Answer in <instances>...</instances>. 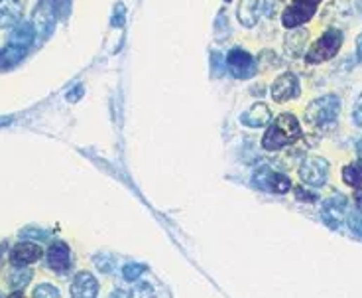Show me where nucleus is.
<instances>
[{"mask_svg": "<svg viewBox=\"0 0 362 298\" xmlns=\"http://www.w3.org/2000/svg\"><path fill=\"white\" fill-rule=\"evenodd\" d=\"M299 137H302V125L297 117L292 113H282L266 130L262 147L274 152V150H282L287 144L295 142Z\"/></svg>", "mask_w": 362, "mask_h": 298, "instance_id": "nucleus-1", "label": "nucleus"}, {"mask_svg": "<svg viewBox=\"0 0 362 298\" xmlns=\"http://www.w3.org/2000/svg\"><path fill=\"white\" fill-rule=\"evenodd\" d=\"M339 113H341V99L337 95H323L307 105L304 119L311 127H325V125H333Z\"/></svg>", "mask_w": 362, "mask_h": 298, "instance_id": "nucleus-2", "label": "nucleus"}, {"mask_svg": "<svg viewBox=\"0 0 362 298\" xmlns=\"http://www.w3.org/2000/svg\"><path fill=\"white\" fill-rule=\"evenodd\" d=\"M343 30H339V28H329V30H325L315 44L309 48V51L305 54V61L307 63H323V61H329L333 60L335 56L339 54L341 50V46H343Z\"/></svg>", "mask_w": 362, "mask_h": 298, "instance_id": "nucleus-3", "label": "nucleus"}, {"mask_svg": "<svg viewBox=\"0 0 362 298\" xmlns=\"http://www.w3.org/2000/svg\"><path fill=\"white\" fill-rule=\"evenodd\" d=\"M319 4H321V0H294L292 6H287L282 14V24L290 30L304 26L305 22L313 18Z\"/></svg>", "mask_w": 362, "mask_h": 298, "instance_id": "nucleus-4", "label": "nucleus"}, {"mask_svg": "<svg viewBox=\"0 0 362 298\" xmlns=\"http://www.w3.org/2000/svg\"><path fill=\"white\" fill-rule=\"evenodd\" d=\"M299 178L307 186L321 188L329 178V162L323 156H307L299 164Z\"/></svg>", "mask_w": 362, "mask_h": 298, "instance_id": "nucleus-5", "label": "nucleus"}, {"mask_svg": "<svg viewBox=\"0 0 362 298\" xmlns=\"http://www.w3.org/2000/svg\"><path fill=\"white\" fill-rule=\"evenodd\" d=\"M225 61L226 70L231 71L236 80H250V77H254L256 70H258L254 58L248 51L240 50V48H235L233 51H228Z\"/></svg>", "mask_w": 362, "mask_h": 298, "instance_id": "nucleus-6", "label": "nucleus"}, {"mask_svg": "<svg viewBox=\"0 0 362 298\" xmlns=\"http://www.w3.org/2000/svg\"><path fill=\"white\" fill-rule=\"evenodd\" d=\"M252 182H254V186H258V188L270 190L274 194H285V192H290V188H292V182H290L287 176L280 174V172H274V170L270 168L256 170Z\"/></svg>", "mask_w": 362, "mask_h": 298, "instance_id": "nucleus-7", "label": "nucleus"}, {"mask_svg": "<svg viewBox=\"0 0 362 298\" xmlns=\"http://www.w3.org/2000/svg\"><path fill=\"white\" fill-rule=\"evenodd\" d=\"M299 80H297V75L295 73H282L280 77H276V81L272 83V99L276 103H285V101L290 99H295V97H299Z\"/></svg>", "mask_w": 362, "mask_h": 298, "instance_id": "nucleus-8", "label": "nucleus"}, {"mask_svg": "<svg viewBox=\"0 0 362 298\" xmlns=\"http://www.w3.org/2000/svg\"><path fill=\"white\" fill-rule=\"evenodd\" d=\"M98 283L89 271H81L71 283V298H97Z\"/></svg>", "mask_w": 362, "mask_h": 298, "instance_id": "nucleus-9", "label": "nucleus"}, {"mask_svg": "<svg viewBox=\"0 0 362 298\" xmlns=\"http://www.w3.org/2000/svg\"><path fill=\"white\" fill-rule=\"evenodd\" d=\"M272 120V111L268 109L266 103H254L250 109H246L243 115H240V123L248 127V129H260V127H266L268 123Z\"/></svg>", "mask_w": 362, "mask_h": 298, "instance_id": "nucleus-10", "label": "nucleus"}, {"mask_svg": "<svg viewBox=\"0 0 362 298\" xmlns=\"http://www.w3.org/2000/svg\"><path fill=\"white\" fill-rule=\"evenodd\" d=\"M24 0H0V30L20 24Z\"/></svg>", "mask_w": 362, "mask_h": 298, "instance_id": "nucleus-11", "label": "nucleus"}, {"mask_svg": "<svg viewBox=\"0 0 362 298\" xmlns=\"http://www.w3.org/2000/svg\"><path fill=\"white\" fill-rule=\"evenodd\" d=\"M48 265L56 273H65L71 265V251L63 241H56L48 249Z\"/></svg>", "mask_w": 362, "mask_h": 298, "instance_id": "nucleus-12", "label": "nucleus"}, {"mask_svg": "<svg viewBox=\"0 0 362 298\" xmlns=\"http://www.w3.org/2000/svg\"><path fill=\"white\" fill-rule=\"evenodd\" d=\"M41 247L36 245V243H30V241H24V243H18L16 247L12 249V253H10V261L14 263V265H30V263H36L41 259Z\"/></svg>", "mask_w": 362, "mask_h": 298, "instance_id": "nucleus-13", "label": "nucleus"}, {"mask_svg": "<svg viewBox=\"0 0 362 298\" xmlns=\"http://www.w3.org/2000/svg\"><path fill=\"white\" fill-rule=\"evenodd\" d=\"M34 38H36V28L32 22H20L14 26V30L10 32L8 44L10 46H16V48H22V50H30V46L34 44Z\"/></svg>", "mask_w": 362, "mask_h": 298, "instance_id": "nucleus-14", "label": "nucleus"}, {"mask_svg": "<svg viewBox=\"0 0 362 298\" xmlns=\"http://www.w3.org/2000/svg\"><path fill=\"white\" fill-rule=\"evenodd\" d=\"M307 42H309V32L305 30V28H294V30L287 32L284 40L287 56H290V58H299V56H304Z\"/></svg>", "mask_w": 362, "mask_h": 298, "instance_id": "nucleus-15", "label": "nucleus"}, {"mask_svg": "<svg viewBox=\"0 0 362 298\" xmlns=\"http://www.w3.org/2000/svg\"><path fill=\"white\" fill-rule=\"evenodd\" d=\"M56 24V11H53V4L51 0H44L41 6L36 11V32H44V34H49L51 28Z\"/></svg>", "mask_w": 362, "mask_h": 298, "instance_id": "nucleus-16", "label": "nucleus"}, {"mask_svg": "<svg viewBox=\"0 0 362 298\" xmlns=\"http://www.w3.org/2000/svg\"><path fill=\"white\" fill-rule=\"evenodd\" d=\"M258 8H260V0H240L236 14L245 28H254L258 24Z\"/></svg>", "mask_w": 362, "mask_h": 298, "instance_id": "nucleus-17", "label": "nucleus"}, {"mask_svg": "<svg viewBox=\"0 0 362 298\" xmlns=\"http://www.w3.org/2000/svg\"><path fill=\"white\" fill-rule=\"evenodd\" d=\"M26 54H28V50H22L16 46H10V44L0 48V71H8L16 68L20 61L26 58Z\"/></svg>", "mask_w": 362, "mask_h": 298, "instance_id": "nucleus-18", "label": "nucleus"}, {"mask_svg": "<svg viewBox=\"0 0 362 298\" xmlns=\"http://www.w3.org/2000/svg\"><path fill=\"white\" fill-rule=\"evenodd\" d=\"M343 182L349 184L351 188L362 190V159L356 160V162H351L349 166H344Z\"/></svg>", "mask_w": 362, "mask_h": 298, "instance_id": "nucleus-19", "label": "nucleus"}, {"mask_svg": "<svg viewBox=\"0 0 362 298\" xmlns=\"http://www.w3.org/2000/svg\"><path fill=\"white\" fill-rule=\"evenodd\" d=\"M128 298H156V292L150 283H136L134 288L128 292Z\"/></svg>", "mask_w": 362, "mask_h": 298, "instance_id": "nucleus-20", "label": "nucleus"}, {"mask_svg": "<svg viewBox=\"0 0 362 298\" xmlns=\"http://www.w3.org/2000/svg\"><path fill=\"white\" fill-rule=\"evenodd\" d=\"M144 271H146L144 265L130 263V265H127V267H122V277L127 278V280H130V283H136L138 278H140V275H142Z\"/></svg>", "mask_w": 362, "mask_h": 298, "instance_id": "nucleus-21", "label": "nucleus"}, {"mask_svg": "<svg viewBox=\"0 0 362 298\" xmlns=\"http://www.w3.org/2000/svg\"><path fill=\"white\" fill-rule=\"evenodd\" d=\"M34 298H61V294H59V290L53 287V285L44 283V285L36 287V290H34Z\"/></svg>", "mask_w": 362, "mask_h": 298, "instance_id": "nucleus-22", "label": "nucleus"}, {"mask_svg": "<svg viewBox=\"0 0 362 298\" xmlns=\"http://www.w3.org/2000/svg\"><path fill=\"white\" fill-rule=\"evenodd\" d=\"M282 2H284V0H264V14H266V16H268V18L276 16V14H278V11H280V6H282Z\"/></svg>", "mask_w": 362, "mask_h": 298, "instance_id": "nucleus-23", "label": "nucleus"}, {"mask_svg": "<svg viewBox=\"0 0 362 298\" xmlns=\"http://www.w3.org/2000/svg\"><path fill=\"white\" fill-rule=\"evenodd\" d=\"M353 120L356 127H362V93L358 95V99L354 103V109H353Z\"/></svg>", "mask_w": 362, "mask_h": 298, "instance_id": "nucleus-24", "label": "nucleus"}, {"mask_svg": "<svg viewBox=\"0 0 362 298\" xmlns=\"http://www.w3.org/2000/svg\"><path fill=\"white\" fill-rule=\"evenodd\" d=\"M213 66H215V73L216 75H221L223 73V70L226 68V61H223V56L221 54H213Z\"/></svg>", "mask_w": 362, "mask_h": 298, "instance_id": "nucleus-25", "label": "nucleus"}, {"mask_svg": "<svg viewBox=\"0 0 362 298\" xmlns=\"http://www.w3.org/2000/svg\"><path fill=\"white\" fill-rule=\"evenodd\" d=\"M115 14H118V16H115L112 18V24L115 26H122V22H124V4H117V8H115Z\"/></svg>", "mask_w": 362, "mask_h": 298, "instance_id": "nucleus-26", "label": "nucleus"}, {"mask_svg": "<svg viewBox=\"0 0 362 298\" xmlns=\"http://www.w3.org/2000/svg\"><path fill=\"white\" fill-rule=\"evenodd\" d=\"M351 228H353L356 233H362V218L351 219Z\"/></svg>", "mask_w": 362, "mask_h": 298, "instance_id": "nucleus-27", "label": "nucleus"}, {"mask_svg": "<svg viewBox=\"0 0 362 298\" xmlns=\"http://www.w3.org/2000/svg\"><path fill=\"white\" fill-rule=\"evenodd\" d=\"M356 58L362 63V34H358V38H356Z\"/></svg>", "mask_w": 362, "mask_h": 298, "instance_id": "nucleus-28", "label": "nucleus"}, {"mask_svg": "<svg viewBox=\"0 0 362 298\" xmlns=\"http://www.w3.org/2000/svg\"><path fill=\"white\" fill-rule=\"evenodd\" d=\"M73 93H75V95H71V97H67L69 101H77L79 97H81V95H83V87H81V85H77V87H75V89H73Z\"/></svg>", "mask_w": 362, "mask_h": 298, "instance_id": "nucleus-29", "label": "nucleus"}, {"mask_svg": "<svg viewBox=\"0 0 362 298\" xmlns=\"http://www.w3.org/2000/svg\"><path fill=\"white\" fill-rule=\"evenodd\" d=\"M8 298H24V294H22V292H12Z\"/></svg>", "mask_w": 362, "mask_h": 298, "instance_id": "nucleus-30", "label": "nucleus"}, {"mask_svg": "<svg viewBox=\"0 0 362 298\" xmlns=\"http://www.w3.org/2000/svg\"><path fill=\"white\" fill-rule=\"evenodd\" d=\"M356 11L362 14V0H356Z\"/></svg>", "mask_w": 362, "mask_h": 298, "instance_id": "nucleus-31", "label": "nucleus"}, {"mask_svg": "<svg viewBox=\"0 0 362 298\" xmlns=\"http://www.w3.org/2000/svg\"><path fill=\"white\" fill-rule=\"evenodd\" d=\"M358 152H361V156H362V140L358 142Z\"/></svg>", "mask_w": 362, "mask_h": 298, "instance_id": "nucleus-32", "label": "nucleus"}, {"mask_svg": "<svg viewBox=\"0 0 362 298\" xmlns=\"http://www.w3.org/2000/svg\"><path fill=\"white\" fill-rule=\"evenodd\" d=\"M226 2H231V0H226Z\"/></svg>", "mask_w": 362, "mask_h": 298, "instance_id": "nucleus-33", "label": "nucleus"}]
</instances>
